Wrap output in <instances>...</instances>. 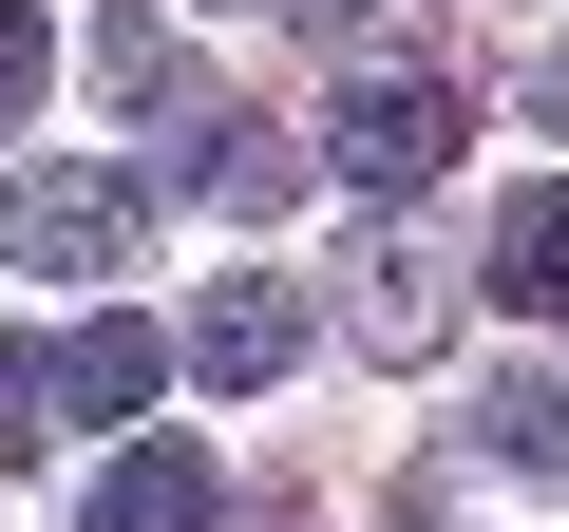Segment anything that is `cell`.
Returning a JSON list of instances; mask_svg holds the SVG:
<instances>
[{
  "mask_svg": "<svg viewBox=\"0 0 569 532\" xmlns=\"http://www.w3.org/2000/svg\"><path fill=\"white\" fill-rule=\"evenodd\" d=\"M39 77H58V20H39V0H0V115H39Z\"/></svg>",
  "mask_w": 569,
  "mask_h": 532,
  "instance_id": "12",
  "label": "cell"
},
{
  "mask_svg": "<svg viewBox=\"0 0 569 532\" xmlns=\"http://www.w3.org/2000/svg\"><path fill=\"white\" fill-rule=\"evenodd\" d=\"M209 513H228V456L209 437H133L96 475V532H209Z\"/></svg>",
  "mask_w": 569,
  "mask_h": 532,
  "instance_id": "6",
  "label": "cell"
},
{
  "mask_svg": "<svg viewBox=\"0 0 569 532\" xmlns=\"http://www.w3.org/2000/svg\"><path fill=\"white\" fill-rule=\"evenodd\" d=\"M171 190L228 209V228H266V209H305V152H284L266 115H228V96H190V115H171Z\"/></svg>",
  "mask_w": 569,
  "mask_h": 532,
  "instance_id": "3",
  "label": "cell"
},
{
  "mask_svg": "<svg viewBox=\"0 0 569 532\" xmlns=\"http://www.w3.org/2000/svg\"><path fill=\"white\" fill-rule=\"evenodd\" d=\"M475 456H493V475H550V456H569V400H550V381H512V400L475 418Z\"/></svg>",
  "mask_w": 569,
  "mask_h": 532,
  "instance_id": "10",
  "label": "cell"
},
{
  "mask_svg": "<svg viewBox=\"0 0 569 532\" xmlns=\"http://www.w3.org/2000/svg\"><path fill=\"white\" fill-rule=\"evenodd\" d=\"M39 362H58V418H96V437H133V418H152V381H171V324H133V305H96V324H58Z\"/></svg>",
  "mask_w": 569,
  "mask_h": 532,
  "instance_id": "4",
  "label": "cell"
},
{
  "mask_svg": "<svg viewBox=\"0 0 569 532\" xmlns=\"http://www.w3.org/2000/svg\"><path fill=\"white\" fill-rule=\"evenodd\" d=\"M171 362H190L209 400H247V381H284V362H305V305H284V286H190Z\"/></svg>",
  "mask_w": 569,
  "mask_h": 532,
  "instance_id": "5",
  "label": "cell"
},
{
  "mask_svg": "<svg viewBox=\"0 0 569 532\" xmlns=\"http://www.w3.org/2000/svg\"><path fill=\"white\" fill-rule=\"evenodd\" d=\"M342 324H361V362H437V324H456V286H437L418 247H380L361 286H342Z\"/></svg>",
  "mask_w": 569,
  "mask_h": 532,
  "instance_id": "8",
  "label": "cell"
},
{
  "mask_svg": "<svg viewBox=\"0 0 569 532\" xmlns=\"http://www.w3.org/2000/svg\"><path fill=\"white\" fill-rule=\"evenodd\" d=\"M133 247H152L133 171H0V266L20 286H133Z\"/></svg>",
  "mask_w": 569,
  "mask_h": 532,
  "instance_id": "2",
  "label": "cell"
},
{
  "mask_svg": "<svg viewBox=\"0 0 569 532\" xmlns=\"http://www.w3.org/2000/svg\"><path fill=\"white\" fill-rule=\"evenodd\" d=\"M493 305H512L531 343L569 324V190H512V209H493Z\"/></svg>",
  "mask_w": 569,
  "mask_h": 532,
  "instance_id": "7",
  "label": "cell"
},
{
  "mask_svg": "<svg viewBox=\"0 0 569 532\" xmlns=\"http://www.w3.org/2000/svg\"><path fill=\"white\" fill-rule=\"evenodd\" d=\"M39 418H58V362H39L20 324H0V456H39Z\"/></svg>",
  "mask_w": 569,
  "mask_h": 532,
  "instance_id": "11",
  "label": "cell"
},
{
  "mask_svg": "<svg viewBox=\"0 0 569 532\" xmlns=\"http://www.w3.org/2000/svg\"><path fill=\"white\" fill-rule=\"evenodd\" d=\"M247 20H361V0H247Z\"/></svg>",
  "mask_w": 569,
  "mask_h": 532,
  "instance_id": "13",
  "label": "cell"
},
{
  "mask_svg": "<svg viewBox=\"0 0 569 532\" xmlns=\"http://www.w3.org/2000/svg\"><path fill=\"white\" fill-rule=\"evenodd\" d=\"M305 171H342L361 209L437 190V171H456V77H418V58H361V77L323 96V152H305Z\"/></svg>",
  "mask_w": 569,
  "mask_h": 532,
  "instance_id": "1",
  "label": "cell"
},
{
  "mask_svg": "<svg viewBox=\"0 0 569 532\" xmlns=\"http://www.w3.org/2000/svg\"><path fill=\"white\" fill-rule=\"evenodd\" d=\"M77 58H96V96H133V115H190V39H171V20H96Z\"/></svg>",
  "mask_w": 569,
  "mask_h": 532,
  "instance_id": "9",
  "label": "cell"
}]
</instances>
